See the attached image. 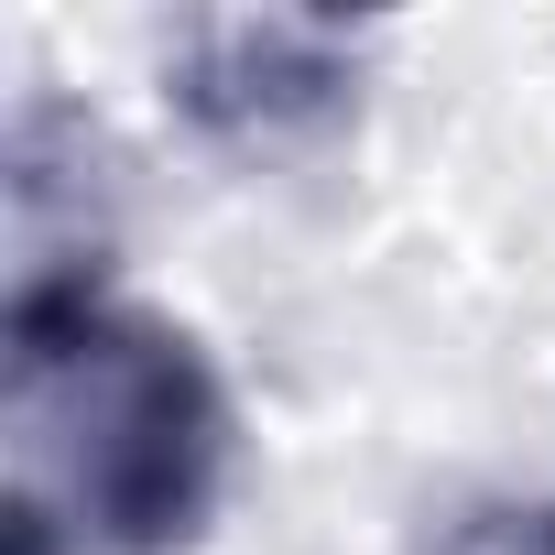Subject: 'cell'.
Wrapping results in <instances>:
<instances>
[{"mask_svg": "<svg viewBox=\"0 0 555 555\" xmlns=\"http://www.w3.org/2000/svg\"><path fill=\"white\" fill-rule=\"evenodd\" d=\"M218 142H284L349 109V44L327 23H196L164 88Z\"/></svg>", "mask_w": 555, "mask_h": 555, "instance_id": "7a4b0ae2", "label": "cell"}, {"mask_svg": "<svg viewBox=\"0 0 555 555\" xmlns=\"http://www.w3.org/2000/svg\"><path fill=\"white\" fill-rule=\"evenodd\" d=\"M12 512L99 555H175L229 479V392L185 327L99 295V272H23L12 317Z\"/></svg>", "mask_w": 555, "mask_h": 555, "instance_id": "6da1fadb", "label": "cell"}, {"mask_svg": "<svg viewBox=\"0 0 555 555\" xmlns=\"http://www.w3.org/2000/svg\"><path fill=\"white\" fill-rule=\"evenodd\" d=\"M425 555H555V501H468Z\"/></svg>", "mask_w": 555, "mask_h": 555, "instance_id": "3957f363", "label": "cell"}]
</instances>
